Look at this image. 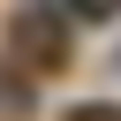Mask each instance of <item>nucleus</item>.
<instances>
[{
    "instance_id": "f03ea898",
    "label": "nucleus",
    "mask_w": 121,
    "mask_h": 121,
    "mask_svg": "<svg viewBox=\"0 0 121 121\" xmlns=\"http://www.w3.org/2000/svg\"><path fill=\"white\" fill-rule=\"evenodd\" d=\"M60 121H121V106H98V98H91V106H68Z\"/></svg>"
},
{
    "instance_id": "7ed1b4c3",
    "label": "nucleus",
    "mask_w": 121,
    "mask_h": 121,
    "mask_svg": "<svg viewBox=\"0 0 121 121\" xmlns=\"http://www.w3.org/2000/svg\"><path fill=\"white\" fill-rule=\"evenodd\" d=\"M68 8H76V15H83V23H106V15H113V8H121V0H68Z\"/></svg>"
},
{
    "instance_id": "f257e3e1",
    "label": "nucleus",
    "mask_w": 121,
    "mask_h": 121,
    "mask_svg": "<svg viewBox=\"0 0 121 121\" xmlns=\"http://www.w3.org/2000/svg\"><path fill=\"white\" fill-rule=\"evenodd\" d=\"M8 53H15L23 68L53 76V68H68V23H60L53 8H23V15L8 23Z\"/></svg>"
}]
</instances>
